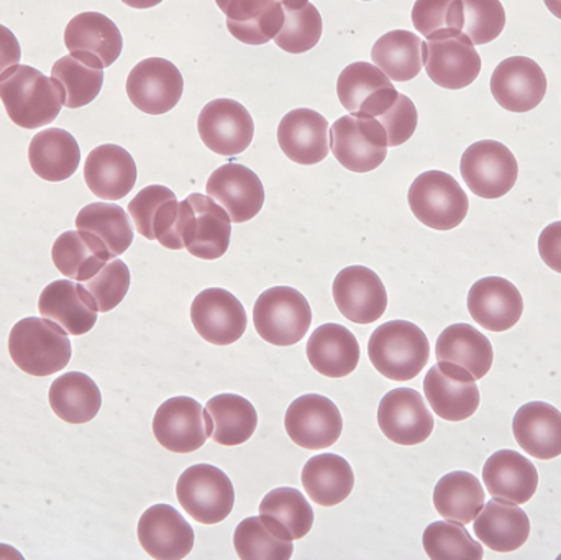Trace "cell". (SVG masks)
<instances>
[{"instance_id":"obj_35","label":"cell","mask_w":561,"mask_h":560,"mask_svg":"<svg viewBox=\"0 0 561 560\" xmlns=\"http://www.w3.org/2000/svg\"><path fill=\"white\" fill-rule=\"evenodd\" d=\"M435 357L437 362H451L467 368L478 381L490 374L494 351L490 339L473 325L454 324L438 335Z\"/></svg>"},{"instance_id":"obj_10","label":"cell","mask_w":561,"mask_h":560,"mask_svg":"<svg viewBox=\"0 0 561 560\" xmlns=\"http://www.w3.org/2000/svg\"><path fill=\"white\" fill-rule=\"evenodd\" d=\"M424 393L432 411L450 423L473 416L481 403L477 378L451 362H438L427 372Z\"/></svg>"},{"instance_id":"obj_41","label":"cell","mask_w":561,"mask_h":560,"mask_svg":"<svg viewBox=\"0 0 561 560\" xmlns=\"http://www.w3.org/2000/svg\"><path fill=\"white\" fill-rule=\"evenodd\" d=\"M284 25L276 45L290 55H302L316 48L322 38V15L309 0H283Z\"/></svg>"},{"instance_id":"obj_1","label":"cell","mask_w":561,"mask_h":560,"mask_svg":"<svg viewBox=\"0 0 561 560\" xmlns=\"http://www.w3.org/2000/svg\"><path fill=\"white\" fill-rule=\"evenodd\" d=\"M61 85L28 65H15L0 76V101L13 124L26 130L56 121L62 108Z\"/></svg>"},{"instance_id":"obj_17","label":"cell","mask_w":561,"mask_h":560,"mask_svg":"<svg viewBox=\"0 0 561 560\" xmlns=\"http://www.w3.org/2000/svg\"><path fill=\"white\" fill-rule=\"evenodd\" d=\"M206 193L227 210L233 224L255 219L265 206V187L259 174L239 163L217 168L207 180Z\"/></svg>"},{"instance_id":"obj_46","label":"cell","mask_w":561,"mask_h":560,"mask_svg":"<svg viewBox=\"0 0 561 560\" xmlns=\"http://www.w3.org/2000/svg\"><path fill=\"white\" fill-rule=\"evenodd\" d=\"M463 28L461 32L474 46L488 45L503 33L506 10L501 0H461Z\"/></svg>"},{"instance_id":"obj_8","label":"cell","mask_w":561,"mask_h":560,"mask_svg":"<svg viewBox=\"0 0 561 560\" xmlns=\"http://www.w3.org/2000/svg\"><path fill=\"white\" fill-rule=\"evenodd\" d=\"M388 134L376 118L343 115L330 128V151L353 173H369L388 157Z\"/></svg>"},{"instance_id":"obj_18","label":"cell","mask_w":561,"mask_h":560,"mask_svg":"<svg viewBox=\"0 0 561 560\" xmlns=\"http://www.w3.org/2000/svg\"><path fill=\"white\" fill-rule=\"evenodd\" d=\"M491 94L506 111L517 114L534 111L547 94L546 72L527 56H511L494 69Z\"/></svg>"},{"instance_id":"obj_53","label":"cell","mask_w":561,"mask_h":560,"mask_svg":"<svg viewBox=\"0 0 561 560\" xmlns=\"http://www.w3.org/2000/svg\"><path fill=\"white\" fill-rule=\"evenodd\" d=\"M122 2H124L125 5L131 7V9L145 10L160 5L163 0H122Z\"/></svg>"},{"instance_id":"obj_28","label":"cell","mask_w":561,"mask_h":560,"mask_svg":"<svg viewBox=\"0 0 561 560\" xmlns=\"http://www.w3.org/2000/svg\"><path fill=\"white\" fill-rule=\"evenodd\" d=\"M306 355L313 370L323 377L345 378L358 367L362 351L352 331L332 322L312 332L307 341Z\"/></svg>"},{"instance_id":"obj_12","label":"cell","mask_w":561,"mask_h":560,"mask_svg":"<svg viewBox=\"0 0 561 560\" xmlns=\"http://www.w3.org/2000/svg\"><path fill=\"white\" fill-rule=\"evenodd\" d=\"M284 427L294 444L307 450L332 447L342 436L339 408L323 395L309 393L294 400L284 416Z\"/></svg>"},{"instance_id":"obj_34","label":"cell","mask_w":561,"mask_h":560,"mask_svg":"<svg viewBox=\"0 0 561 560\" xmlns=\"http://www.w3.org/2000/svg\"><path fill=\"white\" fill-rule=\"evenodd\" d=\"M104 65L91 53H69L53 65L51 78L65 92L62 104L68 108H81L101 94L104 85Z\"/></svg>"},{"instance_id":"obj_50","label":"cell","mask_w":561,"mask_h":560,"mask_svg":"<svg viewBox=\"0 0 561 560\" xmlns=\"http://www.w3.org/2000/svg\"><path fill=\"white\" fill-rule=\"evenodd\" d=\"M176 194L170 187L151 184L144 187L128 204V214L134 220L135 229L145 239L154 240L153 220L160 207L167 201L174 199Z\"/></svg>"},{"instance_id":"obj_47","label":"cell","mask_w":561,"mask_h":560,"mask_svg":"<svg viewBox=\"0 0 561 560\" xmlns=\"http://www.w3.org/2000/svg\"><path fill=\"white\" fill-rule=\"evenodd\" d=\"M130 270L127 263L114 259L98 275L82 283V286L94 298L99 312H108L124 301L130 289Z\"/></svg>"},{"instance_id":"obj_3","label":"cell","mask_w":561,"mask_h":560,"mask_svg":"<svg viewBox=\"0 0 561 560\" xmlns=\"http://www.w3.org/2000/svg\"><path fill=\"white\" fill-rule=\"evenodd\" d=\"M368 355L373 367L382 377L392 381H411L427 365L431 344L419 325L409 321H389L373 332Z\"/></svg>"},{"instance_id":"obj_21","label":"cell","mask_w":561,"mask_h":560,"mask_svg":"<svg viewBox=\"0 0 561 560\" xmlns=\"http://www.w3.org/2000/svg\"><path fill=\"white\" fill-rule=\"evenodd\" d=\"M468 311L486 331L506 332L523 318V295L510 279L488 276L471 286Z\"/></svg>"},{"instance_id":"obj_31","label":"cell","mask_w":561,"mask_h":560,"mask_svg":"<svg viewBox=\"0 0 561 560\" xmlns=\"http://www.w3.org/2000/svg\"><path fill=\"white\" fill-rule=\"evenodd\" d=\"M28 161L38 178L49 183H61L78 171L81 148L68 130L46 128L30 141Z\"/></svg>"},{"instance_id":"obj_37","label":"cell","mask_w":561,"mask_h":560,"mask_svg":"<svg viewBox=\"0 0 561 560\" xmlns=\"http://www.w3.org/2000/svg\"><path fill=\"white\" fill-rule=\"evenodd\" d=\"M486 503L483 485L470 472H451L438 480L434 506L438 515L450 522L471 525Z\"/></svg>"},{"instance_id":"obj_48","label":"cell","mask_w":561,"mask_h":560,"mask_svg":"<svg viewBox=\"0 0 561 560\" xmlns=\"http://www.w3.org/2000/svg\"><path fill=\"white\" fill-rule=\"evenodd\" d=\"M411 16L415 30L425 38L440 30L463 28L461 0H415Z\"/></svg>"},{"instance_id":"obj_54","label":"cell","mask_w":561,"mask_h":560,"mask_svg":"<svg viewBox=\"0 0 561 560\" xmlns=\"http://www.w3.org/2000/svg\"><path fill=\"white\" fill-rule=\"evenodd\" d=\"M546 2L547 9L557 16V19L561 20V0H543Z\"/></svg>"},{"instance_id":"obj_32","label":"cell","mask_w":561,"mask_h":560,"mask_svg":"<svg viewBox=\"0 0 561 560\" xmlns=\"http://www.w3.org/2000/svg\"><path fill=\"white\" fill-rule=\"evenodd\" d=\"M65 45L69 53L98 56L104 68H108L121 58L124 38L118 26L104 13L82 12L66 26Z\"/></svg>"},{"instance_id":"obj_55","label":"cell","mask_w":561,"mask_h":560,"mask_svg":"<svg viewBox=\"0 0 561 560\" xmlns=\"http://www.w3.org/2000/svg\"><path fill=\"white\" fill-rule=\"evenodd\" d=\"M204 421H206L207 434H209V437H213L214 427L216 426H214L213 414H210L206 408H204Z\"/></svg>"},{"instance_id":"obj_56","label":"cell","mask_w":561,"mask_h":560,"mask_svg":"<svg viewBox=\"0 0 561 560\" xmlns=\"http://www.w3.org/2000/svg\"><path fill=\"white\" fill-rule=\"evenodd\" d=\"M365 2H371V0H365Z\"/></svg>"},{"instance_id":"obj_39","label":"cell","mask_w":561,"mask_h":560,"mask_svg":"<svg viewBox=\"0 0 561 560\" xmlns=\"http://www.w3.org/2000/svg\"><path fill=\"white\" fill-rule=\"evenodd\" d=\"M206 410L213 414L214 443L219 446H242L252 439L259 426V413L247 398L240 395L224 393L210 398Z\"/></svg>"},{"instance_id":"obj_43","label":"cell","mask_w":561,"mask_h":560,"mask_svg":"<svg viewBox=\"0 0 561 560\" xmlns=\"http://www.w3.org/2000/svg\"><path fill=\"white\" fill-rule=\"evenodd\" d=\"M260 515L272 516L289 532L293 541L306 538L313 526V510L299 490L280 487L260 503Z\"/></svg>"},{"instance_id":"obj_15","label":"cell","mask_w":561,"mask_h":560,"mask_svg":"<svg viewBox=\"0 0 561 560\" xmlns=\"http://www.w3.org/2000/svg\"><path fill=\"white\" fill-rule=\"evenodd\" d=\"M191 322L209 344L230 345L245 334L249 318L237 296L227 289L209 288L194 298Z\"/></svg>"},{"instance_id":"obj_23","label":"cell","mask_w":561,"mask_h":560,"mask_svg":"<svg viewBox=\"0 0 561 560\" xmlns=\"http://www.w3.org/2000/svg\"><path fill=\"white\" fill-rule=\"evenodd\" d=\"M278 144L294 163H320L330 153L329 121L312 108H294L280 118Z\"/></svg>"},{"instance_id":"obj_14","label":"cell","mask_w":561,"mask_h":560,"mask_svg":"<svg viewBox=\"0 0 561 560\" xmlns=\"http://www.w3.org/2000/svg\"><path fill=\"white\" fill-rule=\"evenodd\" d=\"M378 424L391 443L405 447L425 443L435 427L434 416L425 407L424 398L412 388H396L382 397Z\"/></svg>"},{"instance_id":"obj_51","label":"cell","mask_w":561,"mask_h":560,"mask_svg":"<svg viewBox=\"0 0 561 560\" xmlns=\"http://www.w3.org/2000/svg\"><path fill=\"white\" fill-rule=\"evenodd\" d=\"M539 253L547 266L561 275V220L550 224L539 237Z\"/></svg>"},{"instance_id":"obj_20","label":"cell","mask_w":561,"mask_h":560,"mask_svg":"<svg viewBox=\"0 0 561 560\" xmlns=\"http://www.w3.org/2000/svg\"><path fill=\"white\" fill-rule=\"evenodd\" d=\"M138 541L150 558L181 560L194 548V529L171 505H154L138 522Z\"/></svg>"},{"instance_id":"obj_57","label":"cell","mask_w":561,"mask_h":560,"mask_svg":"<svg viewBox=\"0 0 561 560\" xmlns=\"http://www.w3.org/2000/svg\"><path fill=\"white\" fill-rule=\"evenodd\" d=\"M279 2H283V0H279Z\"/></svg>"},{"instance_id":"obj_33","label":"cell","mask_w":561,"mask_h":560,"mask_svg":"<svg viewBox=\"0 0 561 560\" xmlns=\"http://www.w3.org/2000/svg\"><path fill=\"white\" fill-rule=\"evenodd\" d=\"M300 480L309 499L327 508L345 502L355 487L352 466L336 454H320L307 460Z\"/></svg>"},{"instance_id":"obj_7","label":"cell","mask_w":561,"mask_h":560,"mask_svg":"<svg viewBox=\"0 0 561 560\" xmlns=\"http://www.w3.org/2000/svg\"><path fill=\"white\" fill-rule=\"evenodd\" d=\"M178 502L191 518L213 526L229 518L236 505V490L227 473L210 464H197L181 473Z\"/></svg>"},{"instance_id":"obj_30","label":"cell","mask_w":561,"mask_h":560,"mask_svg":"<svg viewBox=\"0 0 561 560\" xmlns=\"http://www.w3.org/2000/svg\"><path fill=\"white\" fill-rule=\"evenodd\" d=\"M51 259L62 276L84 283L98 275L115 256L94 233L76 229L61 233L55 240Z\"/></svg>"},{"instance_id":"obj_9","label":"cell","mask_w":561,"mask_h":560,"mask_svg":"<svg viewBox=\"0 0 561 560\" xmlns=\"http://www.w3.org/2000/svg\"><path fill=\"white\" fill-rule=\"evenodd\" d=\"M460 171L471 193L483 199H500L516 186L519 164L506 145L481 140L465 150Z\"/></svg>"},{"instance_id":"obj_19","label":"cell","mask_w":561,"mask_h":560,"mask_svg":"<svg viewBox=\"0 0 561 560\" xmlns=\"http://www.w3.org/2000/svg\"><path fill=\"white\" fill-rule=\"evenodd\" d=\"M153 434L160 446L174 454L199 450L209 439L199 401L174 397L158 408L153 418Z\"/></svg>"},{"instance_id":"obj_2","label":"cell","mask_w":561,"mask_h":560,"mask_svg":"<svg viewBox=\"0 0 561 560\" xmlns=\"http://www.w3.org/2000/svg\"><path fill=\"white\" fill-rule=\"evenodd\" d=\"M68 332L46 318H25L13 325L9 354L13 364L32 375L49 377L68 367L72 347Z\"/></svg>"},{"instance_id":"obj_11","label":"cell","mask_w":561,"mask_h":560,"mask_svg":"<svg viewBox=\"0 0 561 560\" xmlns=\"http://www.w3.org/2000/svg\"><path fill=\"white\" fill-rule=\"evenodd\" d=\"M197 130L210 151L222 157H236L252 145L255 122L242 102L216 99L201 111Z\"/></svg>"},{"instance_id":"obj_40","label":"cell","mask_w":561,"mask_h":560,"mask_svg":"<svg viewBox=\"0 0 561 560\" xmlns=\"http://www.w3.org/2000/svg\"><path fill=\"white\" fill-rule=\"evenodd\" d=\"M76 229L88 230L102 240L117 259L130 249L134 227L124 207L112 203H92L82 207L76 217Z\"/></svg>"},{"instance_id":"obj_16","label":"cell","mask_w":561,"mask_h":560,"mask_svg":"<svg viewBox=\"0 0 561 560\" xmlns=\"http://www.w3.org/2000/svg\"><path fill=\"white\" fill-rule=\"evenodd\" d=\"M332 295L343 318L355 324H371L388 308L385 283L373 270L362 265L343 268L333 279Z\"/></svg>"},{"instance_id":"obj_49","label":"cell","mask_w":561,"mask_h":560,"mask_svg":"<svg viewBox=\"0 0 561 560\" xmlns=\"http://www.w3.org/2000/svg\"><path fill=\"white\" fill-rule=\"evenodd\" d=\"M376 121L386 128L389 148L399 147L411 140L412 135L417 130V108L408 95L399 92L396 101L381 115H378Z\"/></svg>"},{"instance_id":"obj_25","label":"cell","mask_w":561,"mask_h":560,"mask_svg":"<svg viewBox=\"0 0 561 560\" xmlns=\"http://www.w3.org/2000/svg\"><path fill=\"white\" fill-rule=\"evenodd\" d=\"M137 178L134 157L118 145L94 148L84 163L85 184L102 201L124 199L134 190Z\"/></svg>"},{"instance_id":"obj_36","label":"cell","mask_w":561,"mask_h":560,"mask_svg":"<svg viewBox=\"0 0 561 560\" xmlns=\"http://www.w3.org/2000/svg\"><path fill=\"white\" fill-rule=\"evenodd\" d=\"M53 413L69 424H85L98 416L102 395L98 384L81 372H69L56 378L49 388Z\"/></svg>"},{"instance_id":"obj_29","label":"cell","mask_w":561,"mask_h":560,"mask_svg":"<svg viewBox=\"0 0 561 560\" xmlns=\"http://www.w3.org/2000/svg\"><path fill=\"white\" fill-rule=\"evenodd\" d=\"M513 433L517 444L536 459L552 460L561 456V413L546 401H533L519 408Z\"/></svg>"},{"instance_id":"obj_45","label":"cell","mask_w":561,"mask_h":560,"mask_svg":"<svg viewBox=\"0 0 561 560\" xmlns=\"http://www.w3.org/2000/svg\"><path fill=\"white\" fill-rule=\"evenodd\" d=\"M237 555L243 560H289L293 541L273 535L259 516L243 519L233 535Z\"/></svg>"},{"instance_id":"obj_42","label":"cell","mask_w":561,"mask_h":560,"mask_svg":"<svg viewBox=\"0 0 561 560\" xmlns=\"http://www.w3.org/2000/svg\"><path fill=\"white\" fill-rule=\"evenodd\" d=\"M425 552L432 560H480L483 546L471 539L465 525L457 522H435L424 532Z\"/></svg>"},{"instance_id":"obj_24","label":"cell","mask_w":561,"mask_h":560,"mask_svg":"<svg viewBox=\"0 0 561 560\" xmlns=\"http://www.w3.org/2000/svg\"><path fill=\"white\" fill-rule=\"evenodd\" d=\"M42 318L55 321L69 335H84L94 329L99 309L82 283L58 279L49 283L38 299Z\"/></svg>"},{"instance_id":"obj_52","label":"cell","mask_w":561,"mask_h":560,"mask_svg":"<svg viewBox=\"0 0 561 560\" xmlns=\"http://www.w3.org/2000/svg\"><path fill=\"white\" fill-rule=\"evenodd\" d=\"M20 59H22V48L19 39L13 35L12 30L0 25V76L12 66L20 65Z\"/></svg>"},{"instance_id":"obj_4","label":"cell","mask_w":561,"mask_h":560,"mask_svg":"<svg viewBox=\"0 0 561 560\" xmlns=\"http://www.w3.org/2000/svg\"><path fill=\"white\" fill-rule=\"evenodd\" d=\"M253 322L263 341L290 347L306 338L312 324V309L302 293L290 286H275L256 299Z\"/></svg>"},{"instance_id":"obj_13","label":"cell","mask_w":561,"mask_h":560,"mask_svg":"<svg viewBox=\"0 0 561 560\" xmlns=\"http://www.w3.org/2000/svg\"><path fill=\"white\" fill-rule=\"evenodd\" d=\"M183 92V75L170 59L157 56L144 59L127 78L128 99L145 114L163 115L173 111Z\"/></svg>"},{"instance_id":"obj_44","label":"cell","mask_w":561,"mask_h":560,"mask_svg":"<svg viewBox=\"0 0 561 560\" xmlns=\"http://www.w3.org/2000/svg\"><path fill=\"white\" fill-rule=\"evenodd\" d=\"M392 85L391 79L373 62L356 61L340 72L336 94L348 114H355L376 92Z\"/></svg>"},{"instance_id":"obj_22","label":"cell","mask_w":561,"mask_h":560,"mask_svg":"<svg viewBox=\"0 0 561 560\" xmlns=\"http://www.w3.org/2000/svg\"><path fill=\"white\" fill-rule=\"evenodd\" d=\"M186 199L193 206L184 232L187 252L201 260H217L226 255L232 237V220L227 210L204 194L193 193Z\"/></svg>"},{"instance_id":"obj_27","label":"cell","mask_w":561,"mask_h":560,"mask_svg":"<svg viewBox=\"0 0 561 560\" xmlns=\"http://www.w3.org/2000/svg\"><path fill=\"white\" fill-rule=\"evenodd\" d=\"M484 487L493 499L526 505L536 495L539 472L516 450H497L483 467Z\"/></svg>"},{"instance_id":"obj_5","label":"cell","mask_w":561,"mask_h":560,"mask_svg":"<svg viewBox=\"0 0 561 560\" xmlns=\"http://www.w3.org/2000/svg\"><path fill=\"white\" fill-rule=\"evenodd\" d=\"M408 201L415 219L434 230L457 229L470 209L463 187L438 170L419 174L409 187Z\"/></svg>"},{"instance_id":"obj_38","label":"cell","mask_w":561,"mask_h":560,"mask_svg":"<svg viewBox=\"0 0 561 560\" xmlns=\"http://www.w3.org/2000/svg\"><path fill=\"white\" fill-rule=\"evenodd\" d=\"M371 59L391 81H412L424 68L422 38L409 30H392L373 45Z\"/></svg>"},{"instance_id":"obj_26","label":"cell","mask_w":561,"mask_h":560,"mask_svg":"<svg viewBox=\"0 0 561 560\" xmlns=\"http://www.w3.org/2000/svg\"><path fill=\"white\" fill-rule=\"evenodd\" d=\"M474 536L481 545L501 555L517 551L530 536V519L516 503L493 499L474 519Z\"/></svg>"},{"instance_id":"obj_6","label":"cell","mask_w":561,"mask_h":560,"mask_svg":"<svg viewBox=\"0 0 561 560\" xmlns=\"http://www.w3.org/2000/svg\"><path fill=\"white\" fill-rule=\"evenodd\" d=\"M422 61L432 82L450 91L468 88L481 72V56L458 30L432 33L422 42Z\"/></svg>"}]
</instances>
